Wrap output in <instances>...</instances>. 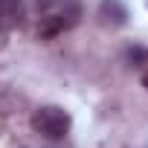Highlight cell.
<instances>
[{"instance_id":"6da1fadb","label":"cell","mask_w":148,"mask_h":148,"mask_svg":"<svg viewBox=\"0 0 148 148\" xmlns=\"http://www.w3.org/2000/svg\"><path fill=\"white\" fill-rule=\"evenodd\" d=\"M38 9V38H55L73 29L82 18V0H35Z\"/></svg>"},{"instance_id":"7a4b0ae2","label":"cell","mask_w":148,"mask_h":148,"mask_svg":"<svg viewBox=\"0 0 148 148\" xmlns=\"http://www.w3.org/2000/svg\"><path fill=\"white\" fill-rule=\"evenodd\" d=\"M29 125H32V131L41 134L44 139H64V136L70 134L73 119H70V113H67L64 108H58V105H44V108H38V110L32 113Z\"/></svg>"},{"instance_id":"3957f363","label":"cell","mask_w":148,"mask_h":148,"mask_svg":"<svg viewBox=\"0 0 148 148\" xmlns=\"http://www.w3.org/2000/svg\"><path fill=\"white\" fill-rule=\"evenodd\" d=\"M99 23L102 26H110V29L125 26L128 23L125 3H122V0H102V3H99Z\"/></svg>"},{"instance_id":"277c9868","label":"cell","mask_w":148,"mask_h":148,"mask_svg":"<svg viewBox=\"0 0 148 148\" xmlns=\"http://www.w3.org/2000/svg\"><path fill=\"white\" fill-rule=\"evenodd\" d=\"M23 18H26V9L21 0H0V26L6 32L23 26Z\"/></svg>"},{"instance_id":"5b68a950","label":"cell","mask_w":148,"mask_h":148,"mask_svg":"<svg viewBox=\"0 0 148 148\" xmlns=\"http://www.w3.org/2000/svg\"><path fill=\"white\" fill-rule=\"evenodd\" d=\"M125 61H128L131 67H145V64H148V47H139V44L128 47V49H125Z\"/></svg>"},{"instance_id":"8992f818","label":"cell","mask_w":148,"mask_h":148,"mask_svg":"<svg viewBox=\"0 0 148 148\" xmlns=\"http://www.w3.org/2000/svg\"><path fill=\"white\" fill-rule=\"evenodd\" d=\"M142 87L148 90V73H142Z\"/></svg>"},{"instance_id":"52a82bcc","label":"cell","mask_w":148,"mask_h":148,"mask_svg":"<svg viewBox=\"0 0 148 148\" xmlns=\"http://www.w3.org/2000/svg\"><path fill=\"white\" fill-rule=\"evenodd\" d=\"M145 3H148V0H145Z\"/></svg>"}]
</instances>
